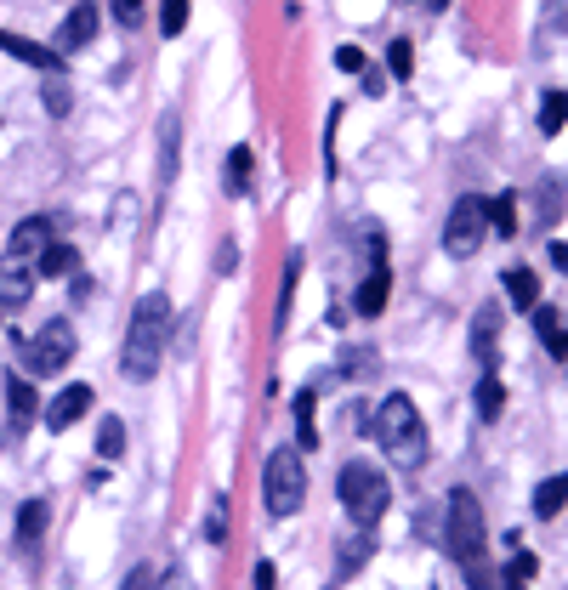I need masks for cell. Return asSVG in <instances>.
<instances>
[{
    "label": "cell",
    "instance_id": "obj_1",
    "mask_svg": "<svg viewBox=\"0 0 568 590\" xmlns=\"http://www.w3.org/2000/svg\"><path fill=\"white\" fill-rule=\"evenodd\" d=\"M165 341H171V295L165 290H148L131 313V330H125V347H120V369L131 381H154L165 364Z\"/></svg>",
    "mask_w": 568,
    "mask_h": 590
},
{
    "label": "cell",
    "instance_id": "obj_2",
    "mask_svg": "<svg viewBox=\"0 0 568 590\" xmlns=\"http://www.w3.org/2000/svg\"><path fill=\"white\" fill-rule=\"evenodd\" d=\"M444 539H449V556L466 568V585L472 590H495V573H489V528H483V511L472 500V488H455L449 494V522H444Z\"/></svg>",
    "mask_w": 568,
    "mask_h": 590
},
{
    "label": "cell",
    "instance_id": "obj_3",
    "mask_svg": "<svg viewBox=\"0 0 568 590\" xmlns=\"http://www.w3.org/2000/svg\"><path fill=\"white\" fill-rule=\"evenodd\" d=\"M370 437L392 454V466H404V471H415L426 460V426L409 392H387L381 398V409L370 415Z\"/></svg>",
    "mask_w": 568,
    "mask_h": 590
},
{
    "label": "cell",
    "instance_id": "obj_4",
    "mask_svg": "<svg viewBox=\"0 0 568 590\" xmlns=\"http://www.w3.org/2000/svg\"><path fill=\"white\" fill-rule=\"evenodd\" d=\"M336 494H341V505H347V517H353L358 528H375V522H381V511L392 505L387 477H381L375 466H364V460H353V466H341Z\"/></svg>",
    "mask_w": 568,
    "mask_h": 590
},
{
    "label": "cell",
    "instance_id": "obj_5",
    "mask_svg": "<svg viewBox=\"0 0 568 590\" xmlns=\"http://www.w3.org/2000/svg\"><path fill=\"white\" fill-rule=\"evenodd\" d=\"M262 500L273 517H296L307 500V466L302 449H273L267 454V477H262Z\"/></svg>",
    "mask_w": 568,
    "mask_h": 590
},
{
    "label": "cell",
    "instance_id": "obj_6",
    "mask_svg": "<svg viewBox=\"0 0 568 590\" xmlns=\"http://www.w3.org/2000/svg\"><path fill=\"white\" fill-rule=\"evenodd\" d=\"M483 233H489V199H478V193L455 199V205H449V222H444V250L455 261L478 256V250H483Z\"/></svg>",
    "mask_w": 568,
    "mask_h": 590
},
{
    "label": "cell",
    "instance_id": "obj_7",
    "mask_svg": "<svg viewBox=\"0 0 568 590\" xmlns=\"http://www.w3.org/2000/svg\"><path fill=\"white\" fill-rule=\"evenodd\" d=\"M74 358V330L63 324V318H52L40 335H29L18 352V364L23 375H63V364Z\"/></svg>",
    "mask_w": 568,
    "mask_h": 590
},
{
    "label": "cell",
    "instance_id": "obj_8",
    "mask_svg": "<svg viewBox=\"0 0 568 590\" xmlns=\"http://www.w3.org/2000/svg\"><path fill=\"white\" fill-rule=\"evenodd\" d=\"M0 52L29 63V69H40V74H63V52H57V46H40V40L12 35V29H0Z\"/></svg>",
    "mask_w": 568,
    "mask_h": 590
},
{
    "label": "cell",
    "instance_id": "obj_9",
    "mask_svg": "<svg viewBox=\"0 0 568 590\" xmlns=\"http://www.w3.org/2000/svg\"><path fill=\"white\" fill-rule=\"evenodd\" d=\"M35 261L23 256H0V307H23L35 295Z\"/></svg>",
    "mask_w": 568,
    "mask_h": 590
},
{
    "label": "cell",
    "instance_id": "obj_10",
    "mask_svg": "<svg viewBox=\"0 0 568 590\" xmlns=\"http://www.w3.org/2000/svg\"><path fill=\"white\" fill-rule=\"evenodd\" d=\"M495 352H500V307L483 301L478 313H472V358L483 369H495Z\"/></svg>",
    "mask_w": 568,
    "mask_h": 590
},
{
    "label": "cell",
    "instance_id": "obj_11",
    "mask_svg": "<svg viewBox=\"0 0 568 590\" xmlns=\"http://www.w3.org/2000/svg\"><path fill=\"white\" fill-rule=\"evenodd\" d=\"M80 415H91V386L86 381H74V386H63V392H57L52 409H46V426H52V432H69Z\"/></svg>",
    "mask_w": 568,
    "mask_h": 590
},
{
    "label": "cell",
    "instance_id": "obj_12",
    "mask_svg": "<svg viewBox=\"0 0 568 590\" xmlns=\"http://www.w3.org/2000/svg\"><path fill=\"white\" fill-rule=\"evenodd\" d=\"M387 295H392V273H387V261H375L370 273H364V284L353 290V313L358 318H375L381 307H387Z\"/></svg>",
    "mask_w": 568,
    "mask_h": 590
},
{
    "label": "cell",
    "instance_id": "obj_13",
    "mask_svg": "<svg viewBox=\"0 0 568 590\" xmlns=\"http://www.w3.org/2000/svg\"><path fill=\"white\" fill-rule=\"evenodd\" d=\"M91 35H97V0H80L57 29V52H80V46H91Z\"/></svg>",
    "mask_w": 568,
    "mask_h": 590
},
{
    "label": "cell",
    "instance_id": "obj_14",
    "mask_svg": "<svg viewBox=\"0 0 568 590\" xmlns=\"http://www.w3.org/2000/svg\"><path fill=\"white\" fill-rule=\"evenodd\" d=\"M177 165H182V120L177 114H160V182L165 188L177 182Z\"/></svg>",
    "mask_w": 568,
    "mask_h": 590
},
{
    "label": "cell",
    "instance_id": "obj_15",
    "mask_svg": "<svg viewBox=\"0 0 568 590\" xmlns=\"http://www.w3.org/2000/svg\"><path fill=\"white\" fill-rule=\"evenodd\" d=\"M46 244H52V222H46V216H29V222L12 227V256L35 261L40 250H46Z\"/></svg>",
    "mask_w": 568,
    "mask_h": 590
},
{
    "label": "cell",
    "instance_id": "obj_16",
    "mask_svg": "<svg viewBox=\"0 0 568 590\" xmlns=\"http://www.w3.org/2000/svg\"><path fill=\"white\" fill-rule=\"evenodd\" d=\"M35 409H40V398H35V386L29 381H18V375H6V415H12V426H29L35 420Z\"/></svg>",
    "mask_w": 568,
    "mask_h": 590
},
{
    "label": "cell",
    "instance_id": "obj_17",
    "mask_svg": "<svg viewBox=\"0 0 568 590\" xmlns=\"http://www.w3.org/2000/svg\"><path fill=\"white\" fill-rule=\"evenodd\" d=\"M506 295H512L517 313H534V307H540V278H534L529 267H506Z\"/></svg>",
    "mask_w": 568,
    "mask_h": 590
},
{
    "label": "cell",
    "instance_id": "obj_18",
    "mask_svg": "<svg viewBox=\"0 0 568 590\" xmlns=\"http://www.w3.org/2000/svg\"><path fill=\"white\" fill-rule=\"evenodd\" d=\"M563 505H568V471H557V477H546V483L534 488V517L551 522Z\"/></svg>",
    "mask_w": 568,
    "mask_h": 590
},
{
    "label": "cell",
    "instance_id": "obj_19",
    "mask_svg": "<svg viewBox=\"0 0 568 590\" xmlns=\"http://www.w3.org/2000/svg\"><path fill=\"white\" fill-rule=\"evenodd\" d=\"M74 267H80V256H74L69 244H57V239L35 256V273L40 278H74Z\"/></svg>",
    "mask_w": 568,
    "mask_h": 590
},
{
    "label": "cell",
    "instance_id": "obj_20",
    "mask_svg": "<svg viewBox=\"0 0 568 590\" xmlns=\"http://www.w3.org/2000/svg\"><path fill=\"white\" fill-rule=\"evenodd\" d=\"M534 330H540L551 358H568V330H563V318H557V307H534Z\"/></svg>",
    "mask_w": 568,
    "mask_h": 590
},
{
    "label": "cell",
    "instance_id": "obj_21",
    "mask_svg": "<svg viewBox=\"0 0 568 590\" xmlns=\"http://www.w3.org/2000/svg\"><path fill=\"white\" fill-rule=\"evenodd\" d=\"M296 449H319V426H313V386L296 392Z\"/></svg>",
    "mask_w": 568,
    "mask_h": 590
},
{
    "label": "cell",
    "instance_id": "obj_22",
    "mask_svg": "<svg viewBox=\"0 0 568 590\" xmlns=\"http://www.w3.org/2000/svg\"><path fill=\"white\" fill-rule=\"evenodd\" d=\"M563 125H568V91H546V97H540V131L557 137Z\"/></svg>",
    "mask_w": 568,
    "mask_h": 590
},
{
    "label": "cell",
    "instance_id": "obj_23",
    "mask_svg": "<svg viewBox=\"0 0 568 590\" xmlns=\"http://www.w3.org/2000/svg\"><path fill=\"white\" fill-rule=\"evenodd\" d=\"M500 409H506V386H500V375L489 369V375L478 381V415L483 420H500Z\"/></svg>",
    "mask_w": 568,
    "mask_h": 590
},
{
    "label": "cell",
    "instance_id": "obj_24",
    "mask_svg": "<svg viewBox=\"0 0 568 590\" xmlns=\"http://www.w3.org/2000/svg\"><path fill=\"white\" fill-rule=\"evenodd\" d=\"M489 227H495L500 239H512V233H517V193H500V199H489Z\"/></svg>",
    "mask_w": 568,
    "mask_h": 590
},
{
    "label": "cell",
    "instance_id": "obj_25",
    "mask_svg": "<svg viewBox=\"0 0 568 590\" xmlns=\"http://www.w3.org/2000/svg\"><path fill=\"white\" fill-rule=\"evenodd\" d=\"M40 534H46V500H29L18 511V539H23V545H35Z\"/></svg>",
    "mask_w": 568,
    "mask_h": 590
},
{
    "label": "cell",
    "instance_id": "obj_26",
    "mask_svg": "<svg viewBox=\"0 0 568 590\" xmlns=\"http://www.w3.org/2000/svg\"><path fill=\"white\" fill-rule=\"evenodd\" d=\"M40 103H46V114H52V120H63V114L74 108V91L63 86L57 74H46V91H40Z\"/></svg>",
    "mask_w": 568,
    "mask_h": 590
},
{
    "label": "cell",
    "instance_id": "obj_27",
    "mask_svg": "<svg viewBox=\"0 0 568 590\" xmlns=\"http://www.w3.org/2000/svg\"><path fill=\"white\" fill-rule=\"evenodd\" d=\"M188 29V0H160V35L177 40Z\"/></svg>",
    "mask_w": 568,
    "mask_h": 590
},
{
    "label": "cell",
    "instance_id": "obj_28",
    "mask_svg": "<svg viewBox=\"0 0 568 590\" xmlns=\"http://www.w3.org/2000/svg\"><path fill=\"white\" fill-rule=\"evenodd\" d=\"M222 182H228V193H245V188H250V148H233V154H228V171H222Z\"/></svg>",
    "mask_w": 568,
    "mask_h": 590
},
{
    "label": "cell",
    "instance_id": "obj_29",
    "mask_svg": "<svg viewBox=\"0 0 568 590\" xmlns=\"http://www.w3.org/2000/svg\"><path fill=\"white\" fill-rule=\"evenodd\" d=\"M534 568H540V562H534V556H529V551H517V556H512V562H506V590H529Z\"/></svg>",
    "mask_w": 568,
    "mask_h": 590
},
{
    "label": "cell",
    "instance_id": "obj_30",
    "mask_svg": "<svg viewBox=\"0 0 568 590\" xmlns=\"http://www.w3.org/2000/svg\"><path fill=\"white\" fill-rule=\"evenodd\" d=\"M296 278H302V256L284 261V284H279V324L290 318V301H296Z\"/></svg>",
    "mask_w": 568,
    "mask_h": 590
},
{
    "label": "cell",
    "instance_id": "obj_31",
    "mask_svg": "<svg viewBox=\"0 0 568 590\" xmlns=\"http://www.w3.org/2000/svg\"><path fill=\"white\" fill-rule=\"evenodd\" d=\"M387 69L398 74V80L415 74V46H409V40H392V46H387Z\"/></svg>",
    "mask_w": 568,
    "mask_h": 590
},
{
    "label": "cell",
    "instance_id": "obj_32",
    "mask_svg": "<svg viewBox=\"0 0 568 590\" xmlns=\"http://www.w3.org/2000/svg\"><path fill=\"white\" fill-rule=\"evenodd\" d=\"M557 199H563V193H557V182H540V210H534V222H540V227L557 222V210H563Z\"/></svg>",
    "mask_w": 568,
    "mask_h": 590
},
{
    "label": "cell",
    "instance_id": "obj_33",
    "mask_svg": "<svg viewBox=\"0 0 568 590\" xmlns=\"http://www.w3.org/2000/svg\"><path fill=\"white\" fill-rule=\"evenodd\" d=\"M120 449H125V426H120V420H103V432H97V454L114 460Z\"/></svg>",
    "mask_w": 568,
    "mask_h": 590
},
{
    "label": "cell",
    "instance_id": "obj_34",
    "mask_svg": "<svg viewBox=\"0 0 568 590\" xmlns=\"http://www.w3.org/2000/svg\"><path fill=\"white\" fill-rule=\"evenodd\" d=\"M142 6H148V0H108V12H114V23H120V29H137V23H142Z\"/></svg>",
    "mask_w": 568,
    "mask_h": 590
},
{
    "label": "cell",
    "instance_id": "obj_35",
    "mask_svg": "<svg viewBox=\"0 0 568 590\" xmlns=\"http://www.w3.org/2000/svg\"><path fill=\"white\" fill-rule=\"evenodd\" d=\"M154 590H199V579L188 568H165L160 579H154Z\"/></svg>",
    "mask_w": 568,
    "mask_h": 590
},
{
    "label": "cell",
    "instance_id": "obj_36",
    "mask_svg": "<svg viewBox=\"0 0 568 590\" xmlns=\"http://www.w3.org/2000/svg\"><path fill=\"white\" fill-rule=\"evenodd\" d=\"M364 556H370V539L347 545V551H341V579H347V573H358V562H364Z\"/></svg>",
    "mask_w": 568,
    "mask_h": 590
},
{
    "label": "cell",
    "instance_id": "obj_37",
    "mask_svg": "<svg viewBox=\"0 0 568 590\" xmlns=\"http://www.w3.org/2000/svg\"><path fill=\"white\" fill-rule=\"evenodd\" d=\"M154 579H160V573H154V562H142V568H131V579H125L120 590H154Z\"/></svg>",
    "mask_w": 568,
    "mask_h": 590
},
{
    "label": "cell",
    "instance_id": "obj_38",
    "mask_svg": "<svg viewBox=\"0 0 568 590\" xmlns=\"http://www.w3.org/2000/svg\"><path fill=\"white\" fill-rule=\"evenodd\" d=\"M336 69L341 74H364V52H358V46H341V52H336Z\"/></svg>",
    "mask_w": 568,
    "mask_h": 590
},
{
    "label": "cell",
    "instance_id": "obj_39",
    "mask_svg": "<svg viewBox=\"0 0 568 590\" xmlns=\"http://www.w3.org/2000/svg\"><path fill=\"white\" fill-rule=\"evenodd\" d=\"M205 534H211V545H222V534H228V517H222V505L211 511V522H205Z\"/></svg>",
    "mask_w": 568,
    "mask_h": 590
},
{
    "label": "cell",
    "instance_id": "obj_40",
    "mask_svg": "<svg viewBox=\"0 0 568 590\" xmlns=\"http://www.w3.org/2000/svg\"><path fill=\"white\" fill-rule=\"evenodd\" d=\"M256 590H273V562H256Z\"/></svg>",
    "mask_w": 568,
    "mask_h": 590
},
{
    "label": "cell",
    "instance_id": "obj_41",
    "mask_svg": "<svg viewBox=\"0 0 568 590\" xmlns=\"http://www.w3.org/2000/svg\"><path fill=\"white\" fill-rule=\"evenodd\" d=\"M551 267H557V273H568V244H551Z\"/></svg>",
    "mask_w": 568,
    "mask_h": 590
},
{
    "label": "cell",
    "instance_id": "obj_42",
    "mask_svg": "<svg viewBox=\"0 0 568 590\" xmlns=\"http://www.w3.org/2000/svg\"><path fill=\"white\" fill-rule=\"evenodd\" d=\"M426 6H432V12H444V6H449V0H426Z\"/></svg>",
    "mask_w": 568,
    "mask_h": 590
}]
</instances>
